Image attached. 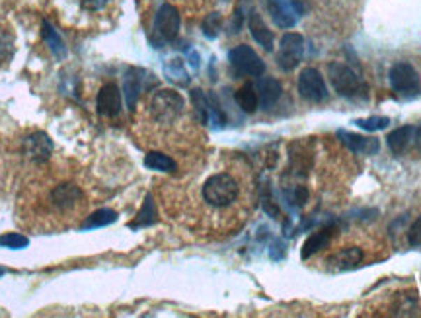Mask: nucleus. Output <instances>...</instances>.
Returning <instances> with one entry per match:
<instances>
[{"label": "nucleus", "instance_id": "dca6fc26", "mask_svg": "<svg viewBox=\"0 0 421 318\" xmlns=\"http://www.w3.org/2000/svg\"><path fill=\"white\" fill-rule=\"evenodd\" d=\"M386 143H388V147H390L394 154H404L412 145H415V127L413 125H404V127L394 129L386 137Z\"/></svg>", "mask_w": 421, "mask_h": 318}, {"label": "nucleus", "instance_id": "4be33fe9", "mask_svg": "<svg viewBox=\"0 0 421 318\" xmlns=\"http://www.w3.org/2000/svg\"><path fill=\"white\" fill-rule=\"evenodd\" d=\"M14 34L6 26H0V66L10 63V59L14 57Z\"/></svg>", "mask_w": 421, "mask_h": 318}, {"label": "nucleus", "instance_id": "6ab92c4d", "mask_svg": "<svg viewBox=\"0 0 421 318\" xmlns=\"http://www.w3.org/2000/svg\"><path fill=\"white\" fill-rule=\"evenodd\" d=\"M281 85L272 78V76H267V78H262L260 80V85H258V96H260V103H262V108H272L273 103L277 102L281 98Z\"/></svg>", "mask_w": 421, "mask_h": 318}, {"label": "nucleus", "instance_id": "c756f323", "mask_svg": "<svg viewBox=\"0 0 421 318\" xmlns=\"http://www.w3.org/2000/svg\"><path fill=\"white\" fill-rule=\"evenodd\" d=\"M28 243V238L18 233H6L0 236V246H2V248H14V250H18V248H26Z\"/></svg>", "mask_w": 421, "mask_h": 318}, {"label": "nucleus", "instance_id": "f257e3e1", "mask_svg": "<svg viewBox=\"0 0 421 318\" xmlns=\"http://www.w3.org/2000/svg\"><path fill=\"white\" fill-rule=\"evenodd\" d=\"M90 203L82 176L65 162L49 159L36 164L20 189L16 217L20 226L36 234L63 233L84 223Z\"/></svg>", "mask_w": 421, "mask_h": 318}, {"label": "nucleus", "instance_id": "20e7f679", "mask_svg": "<svg viewBox=\"0 0 421 318\" xmlns=\"http://www.w3.org/2000/svg\"><path fill=\"white\" fill-rule=\"evenodd\" d=\"M327 73H330V82L334 86L339 96H346V98H357L365 92L367 86L361 80V76L357 75L351 66L341 65V63H332L327 66Z\"/></svg>", "mask_w": 421, "mask_h": 318}, {"label": "nucleus", "instance_id": "2f4dec72", "mask_svg": "<svg viewBox=\"0 0 421 318\" xmlns=\"http://www.w3.org/2000/svg\"><path fill=\"white\" fill-rule=\"evenodd\" d=\"M78 2H80V6H82L86 12L96 14V12H103V10L108 8L112 0H78Z\"/></svg>", "mask_w": 421, "mask_h": 318}, {"label": "nucleus", "instance_id": "cd10ccee", "mask_svg": "<svg viewBox=\"0 0 421 318\" xmlns=\"http://www.w3.org/2000/svg\"><path fill=\"white\" fill-rule=\"evenodd\" d=\"M353 123L365 131H383L390 125V120L383 117V115H373V117H365V120H355Z\"/></svg>", "mask_w": 421, "mask_h": 318}, {"label": "nucleus", "instance_id": "5701e85b", "mask_svg": "<svg viewBox=\"0 0 421 318\" xmlns=\"http://www.w3.org/2000/svg\"><path fill=\"white\" fill-rule=\"evenodd\" d=\"M115 219H117L115 211H112V209H100V211H96L92 215L86 217V221L82 223V229H96V226L112 225V223H115Z\"/></svg>", "mask_w": 421, "mask_h": 318}, {"label": "nucleus", "instance_id": "72a5a7b5", "mask_svg": "<svg viewBox=\"0 0 421 318\" xmlns=\"http://www.w3.org/2000/svg\"><path fill=\"white\" fill-rule=\"evenodd\" d=\"M4 273H6V270H4V268H0V275H4Z\"/></svg>", "mask_w": 421, "mask_h": 318}, {"label": "nucleus", "instance_id": "a878e982", "mask_svg": "<svg viewBox=\"0 0 421 318\" xmlns=\"http://www.w3.org/2000/svg\"><path fill=\"white\" fill-rule=\"evenodd\" d=\"M43 39H45L49 49H51L57 57L65 55V45H63V41L59 38V34L49 26V22H43Z\"/></svg>", "mask_w": 421, "mask_h": 318}, {"label": "nucleus", "instance_id": "7ed1b4c3", "mask_svg": "<svg viewBox=\"0 0 421 318\" xmlns=\"http://www.w3.org/2000/svg\"><path fill=\"white\" fill-rule=\"evenodd\" d=\"M149 122L156 127L172 129L186 113V102L174 90H160L149 100Z\"/></svg>", "mask_w": 421, "mask_h": 318}, {"label": "nucleus", "instance_id": "f8f14e48", "mask_svg": "<svg viewBox=\"0 0 421 318\" xmlns=\"http://www.w3.org/2000/svg\"><path fill=\"white\" fill-rule=\"evenodd\" d=\"M337 137L341 139V143L346 145L347 149L351 150V152H355V154H367V157H371V154H376L378 149H381L378 139H373V137L357 135V133L344 131V129L337 131Z\"/></svg>", "mask_w": 421, "mask_h": 318}, {"label": "nucleus", "instance_id": "f03ea898", "mask_svg": "<svg viewBox=\"0 0 421 318\" xmlns=\"http://www.w3.org/2000/svg\"><path fill=\"white\" fill-rule=\"evenodd\" d=\"M244 197V182L230 172H215L201 186V201L207 209L228 213L240 205Z\"/></svg>", "mask_w": 421, "mask_h": 318}, {"label": "nucleus", "instance_id": "bb28decb", "mask_svg": "<svg viewBox=\"0 0 421 318\" xmlns=\"http://www.w3.org/2000/svg\"><path fill=\"white\" fill-rule=\"evenodd\" d=\"M156 221V209H154V201H152V197H147V201H145V205L140 209V213L137 215V221L133 223L131 226H149L152 225Z\"/></svg>", "mask_w": 421, "mask_h": 318}, {"label": "nucleus", "instance_id": "4468645a", "mask_svg": "<svg viewBox=\"0 0 421 318\" xmlns=\"http://www.w3.org/2000/svg\"><path fill=\"white\" fill-rule=\"evenodd\" d=\"M98 112L103 117H115V115H119L121 112V92H119V88L110 82V85H105L98 94Z\"/></svg>", "mask_w": 421, "mask_h": 318}, {"label": "nucleus", "instance_id": "412c9836", "mask_svg": "<svg viewBox=\"0 0 421 318\" xmlns=\"http://www.w3.org/2000/svg\"><path fill=\"white\" fill-rule=\"evenodd\" d=\"M145 166L150 170H160V172H174L178 168L176 166V160L170 159L168 154L158 152V150H152L145 157Z\"/></svg>", "mask_w": 421, "mask_h": 318}, {"label": "nucleus", "instance_id": "423d86ee", "mask_svg": "<svg viewBox=\"0 0 421 318\" xmlns=\"http://www.w3.org/2000/svg\"><path fill=\"white\" fill-rule=\"evenodd\" d=\"M390 86L394 92L402 96H418L421 90V80L418 71L410 63H396L388 73Z\"/></svg>", "mask_w": 421, "mask_h": 318}, {"label": "nucleus", "instance_id": "aec40b11", "mask_svg": "<svg viewBox=\"0 0 421 318\" xmlns=\"http://www.w3.org/2000/svg\"><path fill=\"white\" fill-rule=\"evenodd\" d=\"M236 103L240 106V110L246 113H253L260 106V96H258V88L248 82L244 85L238 92H236Z\"/></svg>", "mask_w": 421, "mask_h": 318}, {"label": "nucleus", "instance_id": "1a4fd4ad", "mask_svg": "<svg viewBox=\"0 0 421 318\" xmlns=\"http://www.w3.org/2000/svg\"><path fill=\"white\" fill-rule=\"evenodd\" d=\"M299 94L309 102H324L327 98L324 76L316 68H304L299 76Z\"/></svg>", "mask_w": 421, "mask_h": 318}, {"label": "nucleus", "instance_id": "6e6552de", "mask_svg": "<svg viewBox=\"0 0 421 318\" xmlns=\"http://www.w3.org/2000/svg\"><path fill=\"white\" fill-rule=\"evenodd\" d=\"M304 55V39L300 34H285L279 41V51H277V65L283 71H293L299 65Z\"/></svg>", "mask_w": 421, "mask_h": 318}, {"label": "nucleus", "instance_id": "c85d7f7f", "mask_svg": "<svg viewBox=\"0 0 421 318\" xmlns=\"http://www.w3.org/2000/svg\"><path fill=\"white\" fill-rule=\"evenodd\" d=\"M221 24H223V18L219 12H211L207 14L205 20H203V34H205L209 39H215L221 31Z\"/></svg>", "mask_w": 421, "mask_h": 318}, {"label": "nucleus", "instance_id": "9b49d317", "mask_svg": "<svg viewBox=\"0 0 421 318\" xmlns=\"http://www.w3.org/2000/svg\"><path fill=\"white\" fill-rule=\"evenodd\" d=\"M24 152H26V157H28L29 162L34 166L36 164H43L53 154V143L43 133H34V135H29L28 139H26Z\"/></svg>", "mask_w": 421, "mask_h": 318}, {"label": "nucleus", "instance_id": "473e14b6", "mask_svg": "<svg viewBox=\"0 0 421 318\" xmlns=\"http://www.w3.org/2000/svg\"><path fill=\"white\" fill-rule=\"evenodd\" d=\"M408 243L412 246H421V217L413 221V225L408 231Z\"/></svg>", "mask_w": 421, "mask_h": 318}, {"label": "nucleus", "instance_id": "39448f33", "mask_svg": "<svg viewBox=\"0 0 421 318\" xmlns=\"http://www.w3.org/2000/svg\"><path fill=\"white\" fill-rule=\"evenodd\" d=\"M273 24L281 29L293 28L304 12L300 0H265Z\"/></svg>", "mask_w": 421, "mask_h": 318}, {"label": "nucleus", "instance_id": "9d476101", "mask_svg": "<svg viewBox=\"0 0 421 318\" xmlns=\"http://www.w3.org/2000/svg\"><path fill=\"white\" fill-rule=\"evenodd\" d=\"M179 24L182 20H179L178 10L172 4H162L154 18V34L162 41H174L179 34Z\"/></svg>", "mask_w": 421, "mask_h": 318}, {"label": "nucleus", "instance_id": "2eb2a0df", "mask_svg": "<svg viewBox=\"0 0 421 318\" xmlns=\"http://www.w3.org/2000/svg\"><path fill=\"white\" fill-rule=\"evenodd\" d=\"M336 231V225H326L322 226V229H318L316 233L310 234L309 238H306V243H304V246H302V260H309L314 254L324 250L327 244H330V240H332V236H334Z\"/></svg>", "mask_w": 421, "mask_h": 318}, {"label": "nucleus", "instance_id": "7c9ffc66", "mask_svg": "<svg viewBox=\"0 0 421 318\" xmlns=\"http://www.w3.org/2000/svg\"><path fill=\"white\" fill-rule=\"evenodd\" d=\"M289 201L293 203L295 207H302L306 201H309V187L304 186H297L290 189L289 194Z\"/></svg>", "mask_w": 421, "mask_h": 318}, {"label": "nucleus", "instance_id": "a211bd4d", "mask_svg": "<svg viewBox=\"0 0 421 318\" xmlns=\"http://www.w3.org/2000/svg\"><path fill=\"white\" fill-rule=\"evenodd\" d=\"M248 28H250L252 38L256 39L265 51H273V34L267 29V26L263 24L262 16H260L256 10H252L250 16H248Z\"/></svg>", "mask_w": 421, "mask_h": 318}, {"label": "nucleus", "instance_id": "b1692460", "mask_svg": "<svg viewBox=\"0 0 421 318\" xmlns=\"http://www.w3.org/2000/svg\"><path fill=\"white\" fill-rule=\"evenodd\" d=\"M164 71H166V75L172 82H176V85L186 86L189 82V76L186 73V66H184V61L182 59H172L166 63L164 66Z\"/></svg>", "mask_w": 421, "mask_h": 318}, {"label": "nucleus", "instance_id": "ddd939ff", "mask_svg": "<svg viewBox=\"0 0 421 318\" xmlns=\"http://www.w3.org/2000/svg\"><path fill=\"white\" fill-rule=\"evenodd\" d=\"M330 263V270L332 272H349V270H355L363 263V250L361 248H341L336 254H332L327 258Z\"/></svg>", "mask_w": 421, "mask_h": 318}, {"label": "nucleus", "instance_id": "f3484780", "mask_svg": "<svg viewBox=\"0 0 421 318\" xmlns=\"http://www.w3.org/2000/svg\"><path fill=\"white\" fill-rule=\"evenodd\" d=\"M142 90V71L140 68H129L123 78V92H125V100H127V108L135 110L139 94Z\"/></svg>", "mask_w": 421, "mask_h": 318}, {"label": "nucleus", "instance_id": "393cba45", "mask_svg": "<svg viewBox=\"0 0 421 318\" xmlns=\"http://www.w3.org/2000/svg\"><path fill=\"white\" fill-rule=\"evenodd\" d=\"M191 102H193V106H195L199 122L201 123L209 122V120H211V100L207 98L205 94L201 92V90H193V92H191Z\"/></svg>", "mask_w": 421, "mask_h": 318}, {"label": "nucleus", "instance_id": "0eeeda50", "mask_svg": "<svg viewBox=\"0 0 421 318\" xmlns=\"http://www.w3.org/2000/svg\"><path fill=\"white\" fill-rule=\"evenodd\" d=\"M228 61L234 71L242 76H262L265 71L263 61L250 45L234 47L228 53Z\"/></svg>", "mask_w": 421, "mask_h": 318}]
</instances>
